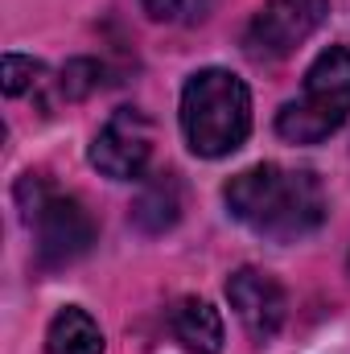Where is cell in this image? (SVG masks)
I'll use <instances>...</instances> for the list:
<instances>
[{"mask_svg":"<svg viewBox=\"0 0 350 354\" xmlns=\"http://www.w3.org/2000/svg\"><path fill=\"white\" fill-rule=\"evenodd\" d=\"M227 210L272 243H297L326 223V189L309 169H288L276 161L252 165L223 185Z\"/></svg>","mask_w":350,"mask_h":354,"instance_id":"6da1fadb","label":"cell"},{"mask_svg":"<svg viewBox=\"0 0 350 354\" xmlns=\"http://www.w3.org/2000/svg\"><path fill=\"white\" fill-rule=\"evenodd\" d=\"M181 132L194 157L219 161L243 149L252 132V91L239 75L206 66L181 91Z\"/></svg>","mask_w":350,"mask_h":354,"instance_id":"7a4b0ae2","label":"cell"},{"mask_svg":"<svg viewBox=\"0 0 350 354\" xmlns=\"http://www.w3.org/2000/svg\"><path fill=\"white\" fill-rule=\"evenodd\" d=\"M17 202H21V218L33 231V248H37V264L46 272L71 268L83 260L95 243V223H91L87 206L71 194H58L42 174H25L17 185Z\"/></svg>","mask_w":350,"mask_h":354,"instance_id":"3957f363","label":"cell"},{"mask_svg":"<svg viewBox=\"0 0 350 354\" xmlns=\"http://www.w3.org/2000/svg\"><path fill=\"white\" fill-rule=\"evenodd\" d=\"M350 120V50L330 46L305 71L301 99L284 103L276 115V136L288 145H317Z\"/></svg>","mask_w":350,"mask_h":354,"instance_id":"277c9868","label":"cell"},{"mask_svg":"<svg viewBox=\"0 0 350 354\" xmlns=\"http://www.w3.org/2000/svg\"><path fill=\"white\" fill-rule=\"evenodd\" d=\"M330 12V0H264L243 33V50L256 62H280L309 41Z\"/></svg>","mask_w":350,"mask_h":354,"instance_id":"5b68a950","label":"cell"},{"mask_svg":"<svg viewBox=\"0 0 350 354\" xmlns=\"http://www.w3.org/2000/svg\"><path fill=\"white\" fill-rule=\"evenodd\" d=\"M153 161V120L140 107H116L91 140V165L111 181H136Z\"/></svg>","mask_w":350,"mask_h":354,"instance_id":"8992f818","label":"cell"},{"mask_svg":"<svg viewBox=\"0 0 350 354\" xmlns=\"http://www.w3.org/2000/svg\"><path fill=\"white\" fill-rule=\"evenodd\" d=\"M227 301H231L235 317L243 322V330H248L256 342H272L276 330L284 326V313H288L284 288L276 284V276H268L260 268H239V272H231V280H227Z\"/></svg>","mask_w":350,"mask_h":354,"instance_id":"52a82bcc","label":"cell"},{"mask_svg":"<svg viewBox=\"0 0 350 354\" xmlns=\"http://www.w3.org/2000/svg\"><path fill=\"white\" fill-rule=\"evenodd\" d=\"M169 330L190 354H219L223 351V317L206 297H181L169 309Z\"/></svg>","mask_w":350,"mask_h":354,"instance_id":"ba28073f","label":"cell"},{"mask_svg":"<svg viewBox=\"0 0 350 354\" xmlns=\"http://www.w3.org/2000/svg\"><path fill=\"white\" fill-rule=\"evenodd\" d=\"M181 218V181L177 174H153L140 185V198L132 202V223L145 235H161Z\"/></svg>","mask_w":350,"mask_h":354,"instance_id":"9c48e42d","label":"cell"},{"mask_svg":"<svg viewBox=\"0 0 350 354\" xmlns=\"http://www.w3.org/2000/svg\"><path fill=\"white\" fill-rule=\"evenodd\" d=\"M46 354H103V330L87 309L66 305L46 330Z\"/></svg>","mask_w":350,"mask_h":354,"instance_id":"30bf717a","label":"cell"},{"mask_svg":"<svg viewBox=\"0 0 350 354\" xmlns=\"http://www.w3.org/2000/svg\"><path fill=\"white\" fill-rule=\"evenodd\" d=\"M99 87H103V66L95 58H75L58 75V95L62 99H87L91 91H99Z\"/></svg>","mask_w":350,"mask_h":354,"instance_id":"8fae6325","label":"cell"},{"mask_svg":"<svg viewBox=\"0 0 350 354\" xmlns=\"http://www.w3.org/2000/svg\"><path fill=\"white\" fill-rule=\"evenodd\" d=\"M46 75V66L29 54H4V95H25L29 87H37Z\"/></svg>","mask_w":350,"mask_h":354,"instance_id":"7c38bea8","label":"cell"},{"mask_svg":"<svg viewBox=\"0 0 350 354\" xmlns=\"http://www.w3.org/2000/svg\"><path fill=\"white\" fill-rule=\"evenodd\" d=\"M140 4H145V12L157 17V21H161V17H174L177 8H181V0H140Z\"/></svg>","mask_w":350,"mask_h":354,"instance_id":"4fadbf2b","label":"cell"}]
</instances>
